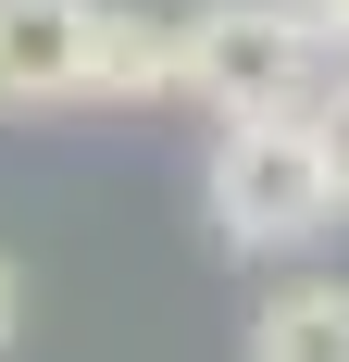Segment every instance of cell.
Segmentation results:
<instances>
[{
  "mask_svg": "<svg viewBox=\"0 0 349 362\" xmlns=\"http://www.w3.org/2000/svg\"><path fill=\"white\" fill-rule=\"evenodd\" d=\"M200 213H212V238L249 250V262L312 250L324 225H337V175H324V150H312V112H300V125H287V112L212 125V150H200Z\"/></svg>",
  "mask_w": 349,
  "mask_h": 362,
  "instance_id": "1",
  "label": "cell"
},
{
  "mask_svg": "<svg viewBox=\"0 0 349 362\" xmlns=\"http://www.w3.org/2000/svg\"><path fill=\"white\" fill-rule=\"evenodd\" d=\"M337 50H324L312 0H200L187 13V100H212V125H237V112H324L337 88Z\"/></svg>",
  "mask_w": 349,
  "mask_h": 362,
  "instance_id": "2",
  "label": "cell"
},
{
  "mask_svg": "<svg viewBox=\"0 0 349 362\" xmlns=\"http://www.w3.org/2000/svg\"><path fill=\"white\" fill-rule=\"evenodd\" d=\"M112 0H0V112H63L88 100Z\"/></svg>",
  "mask_w": 349,
  "mask_h": 362,
  "instance_id": "3",
  "label": "cell"
},
{
  "mask_svg": "<svg viewBox=\"0 0 349 362\" xmlns=\"http://www.w3.org/2000/svg\"><path fill=\"white\" fill-rule=\"evenodd\" d=\"M312 150H324V175H337V213H349V75L324 88V112H312Z\"/></svg>",
  "mask_w": 349,
  "mask_h": 362,
  "instance_id": "6",
  "label": "cell"
},
{
  "mask_svg": "<svg viewBox=\"0 0 349 362\" xmlns=\"http://www.w3.org/2000/svg\"><path fill=\"white\" fill-rule=\"evenodd\" d=\"M13 325H25V275L0 262V350H13Z\"/></svg>",
  "mask_w": 349,
  "mask_h": 362,
  "instance_id": "7",
  "label": "cell"
},
{
  "mask_svg": "<svg viewBox=\"0 0 349 362\" xmlns=\"http://www.w3.org/2000/svg\"><path fill=\"white\" fill-rule=\"evenodd\" d=\"M312 25H324V50L349 63V0H312Z\"/></svg>",
  "mask_w": 349,
  "mask_h": 362,
  "instance_id": "8",
  "label": "cell"
},
{
  "mask_svg": "<svg viewBox=\"0 0 349 362\" xmlns=\"http://www.w3.org/2000/svg\"><path fill=\"white\" fill-rule=\"evenodd\" d=\"M88 100H187V13H100V63Z\"/></svg>",
  "mask_w": 349,
  "mask_h": 362,
  "instance_id": "4",
  "label": "cell"
},
{
  "mask_svg": "<svg viewBox=\"0 0 349 362\" xmlns=\"http://www.w3.org/2000/svg\"><path fill=\"white\" fill-rule=\"evenodd\" d=\"M249 362H349V275H287V288H262Z\"/></svg>",
  "mask_w": 349,
  "mask_h": 362,
  "instance_id": "5",
  "label": "cell"
}]
</instances>
